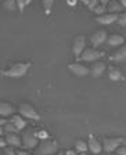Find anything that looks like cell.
I'll use <instances>...</instances> for the list:
<instances>
[{
	"label": "cell",
	"instance_id": "obj_1",
	"mask_svg": "<svg viewBox=\"0 0 126 155\" xmlns=\"http://www.w3.org/2000/svg\"><path fill=\"white\" fill-rule=\"evenodd\" d=\"M31 68V62H25V61H17L14 64H11L7 69L3 71V75L6 78H13V79H18L26 75V72Z\"/></svg>",
	"mask_w": 126,
	"mask_h": 155
},
{
	"label": "cell",
	"instance_id": "obj_2",
	"mask_svg": "<svg viewBox=\"0 0 126 155\" xmlns=\"http://www.w3.org/2000/svg\"><path fill=\"white\" fill-rule=\"evenodd\" d=\"M58 150H60V145H58L57 140H40L39 145L35 148V155H54L55 152H58Z\"/></svg>",
	"mask_w": 126,
	"mask_h": 155
},
{
	"label": "cell",
	"instance_id": "obj_3",
	"mask_svg": "<svg viewBox=\"0 0 126 155\" xmlns=\"http://www.w3.org/2000/svg\"><path fill=\"white\" fill-rule=\"evenodd\" d=\"M17 110H18V114H21V115H22L24 118H26V119H31V120H40L42 119V116L39 115L36 108L31 103L22 101V103L18 104Z\"/></svg>",
	"mask_w": 126,
	"mask_h": 155
},
{
	"label": "cell",
	"instance_id": "obj_4",
	"mask_svg": "<svg viewBox=\"0 0 126 155\" xmlns=\"http://www.w3.org/2000/svg\"><path fill=\"white\" fill-rule=\"evenodd\" d=\"M105 55V53L101 51V50H98V48L96 47H86L85 48V51L82 53V55L78 60L79 61H83V62H94V61H98V60H101V58Z\"/></svg>",
	"mask_w": 126,
	"mask_h": 155
},
{
	"label": "cell",
	"instance_id": "obj_5",
	"mask_svg": "<svg viewBox=\"0 0 126 155\" xmlns=\"http://www.w3.org/2000/svg\"><path fill=\"white\" fill-rule=\"evenodd\" d=\"M21 139H22V148L25 150H35L40 143V140L36 137V133L33 130L22 132L21 133Z\"/></svg>",
	"mask_w": 126,
	"mask_h": 155
},
{
	"label": "cell",
	"instance_id": "obj_6",
	"mask_svg": "<svg viewBox=\"0 0 126 155\" xmlns=\"http://www.w3.org/2000/svg\"><path fill=\"white\" fill-rule=\"evenodd\" d=\"M123 139H125V137H104L103 139L104 152H108V154L115 152V150L118 148L121 144H123Z\"/></svg>",
	"mask_w": 126,
	"mask_h": 155
},
{
	"label": "cell",
	"instance_id": "obj_7",
	"mask_svg": "<svg viewBox=\"0 0 126 155\" xmlns=\"http://www.w3.org/2000/svg\"><path fill=\"white\" fill-rule=\"evenodd\" d=\"M68 71L71 72L72 75H75V76H79V78L90 75V68L87 67V65L82 64L81 61H75V62L68 64Z\"/></svg>",
	"mask_w": 126,
	"mask_h": 155
},
{
	"label": "cell",
	"instance_id": "obj_8",
	"mask_svg": "<svg viewBox=\"0 0 126 155\" xmlns=\"http://www.w3.org/2000/svg\"><path fill=\"white\" fill-rule=\"evenodd\" d=\"M86 36L83 35H78L74 38L72 40V53L76 58H79L82 55V53L85 51V48H86Z\"/></svg>",
	"mask_w": 126,
	"mask_h": 155
},
{
	"label": "cell",
	"instance_id": "obj_9",
	"mask_svg": "<svg viewBox=\"0 0 126 155\" xmlns=\"http://www.w3.org/2000/svg\"><path fill=\"white\" fill-rule=\"evenodd\" d=\"M107 38H108V32L105 29L100 28V29H96L93 33L90 35V43H91V47H98L101 46L103 43H107Z\"/></svg>",
	"mask_w": 126,
	"mask_h": 155
},
{
	"label": "cell",
	"instance_id": "obj_10",
	"mask_svg": "<svg viewBox=\"0 0 126 155\" xmlns=\"http://www.w3.org/2000/svg\"><path fill=\"white\" fill-rule=\"evenodd\" d=\"M87 144H89V151H90L93 155H98L104 151L103 141H100L93 133H90L89 137H87Z\"/></svg>",
	"mask_w": 126,
	"mask_h": 155
},
{
	"label": "cell",
	"instance_id": "obj_11",
	"mask_svg": "<svg viewBox=\"0 0 126 155\" xmlns=\"http://www.w3.org/2000/svg\"><path fill=\"white\" fill-rule=\"evenodd\" d=\"M90 75L93 78H100L101 75L104 74V72L107 71V64L104 61H101V60H98V61H94L90 64Z\"/></svg>",
	"mask_w": 126,
	"mask_h": 155
},
{
	"label": "cell",
	"instance_id": "obj_12",
	"mask_svg": "<svg viewBox=\"0 0 126 155\" xmlns=\"http://www.w3.org/2000/svg\"><path fill=\"white\" fill-rule=\"evenodd\" d=\"M107 78H108L111 82L125 81V75L121 72V69H118V68L114 67V65H108V68H107Z\"/></svg>",
	"mask_w": 126,
	"mask_h": 155
},
{
	"label": "cell",
	"instance_id": "obj_13",
	"mask_svg": "<svg viewBox=\"0 0 126 155\" xmlns=\"http://www.w3.org/2000/svg\"><path fill=\"white\" fill-rule=\"evenodd\" d=\"M4 137H6V141L10 147H14L17 150L22 147V139L18 133H6Z\"/></svg>",
	"mask_w": 126,
	"mask_h": 155
},
{
	"label": "cell",
	"instance_id": "obj_14",
	"mask_svg": "<svg viewBox=\"0 0 126 155\" xmlns=\"http://www.w3.org/2000/svg\"><path fill=\"white\" fill-rule=\"evenodd\" d=\"M96 22H100L101 25H111V24L116 22L118 19V14L116 13H105L103 15H96Z\"/></svg>",
	"mask_w": 126,
	"mask_h": 155
},
{
	"label": "cell",
	"instance_id": "obj_15",
	"mask_svg": "<svg viewBox=\"0 0 126 155\" xmlns=\"http://www.w3.org/2000/svg\"><path fill=\"white\" fill-rule=\"evenodd\" d=\"M125 43H126L125 38L122 35H119V33H110L108 38H107V45L111 46V47H121Z\"/></svg>",
	"mask_w": 126,
	"mask_h": 155
},
{
	"label": "cell",
	"instance_id": "obj_16",
	"mask_svg": "<svg viewBox=\"0 0 126 155\" xmlns=\"http://www.w3.org/2000/svg\"><path fill=\"white\" fill-rule=\"evenodd\" d=\"M110 60L114 62H121V61H125L126 60V43L122 45L121 47H118L112 54L110 55Z\"/></svg>",
	"mask_w": 126,
	"mask_h": 155
},
{
	"label": "cell",
	"instance_id": "obj_17",
	"mask_svg": "<svg viewBox=\"0 0 126 155\" xmlns=\"http://www.w3.org/2000/svg\"><path fill=\"white\" fill-rule=\"evenodd\" d=\"M14 111H15V108L11 103H8V101H2L0 103V115L3 118H11L14 115Z\"/></svg>",
	"mask_w": 126,
	"mask_h": 155
},
{
	"label": "cell",
	"instance_id": "obj_18",
	"mask_svg": "<svg viewBox=\"0 0 126 155\" xmlns=\"http://www.w3.org/2000/svg\"><path fill=\"white\" fill-rule=\"evenodd\" d=\"M10 122H13L19 132L25 129L26 125H28V122H26V118H24L21 114H14V115L10 118Z\"/></svg>",
	"mask_w": 126,
	"mask_h": 155
},
{
	"label": "cell",
	"instance_id": "obj_19",
	"mask_svg": "<svg viewBox=\"0 0 126 155\" xmlns=\"http://www.w3.org/2000/svg\"><path fill=\"white\" fill-rule=\"evenodd\" d=\"M107 10H108V13L119 14L121 11H123V10H126V8L122 6V3H121L119 0H110L108 4H107Z\"/></svg>",
	"mask_w": 126,
	"mask_h": 155
},
{
	"label": "cell",
	"instance_id": "obj_20",
	"mask_svg": "<svg viewBox=\"0 0 126 155\" xmlns=\"http://www.w3.org/2000/svg\"><path fill=\"white\" fill-rule=\"evenodd\" d=\"M75 151L78 154H81V152H87L89 151V144H87V140L85 139H76L75 140Z\"/></svg>",
	"mask_w": 126,
	"mask_h": 155
},
{
	"label": "cell",
	"instance_id": "obj_21",
	"mask_svg": "<svg viewBox=\"0 0 126 155\" xmlns=\"http://www.w3.org/2000/svg\"><path fill=\"white\" fill-rule=\"evenodd\" d=\"M18 132L19 130L15 127V125H14L13 122H10V120L7 125H4L3 127H0V134L2 136H4L6 133H18Z\"/></svg>",
	"mask_w": 126,
	"mask_h": 155
},
{
	"label": "cell",
	"instance_id": "obj_22",
	"mask_svg": "<svg viewBox=\"0 0 126 155\" xmlns=\"http://www.w3.org/2000/svg\"><path fill=\"white\" fill-rule=\"evenodd\" d=\"M2 4H3V8L7 10V11H17L18 7H17V0H2Z\"/></svg>",
	"mask_w": 126,
	"mask_h": 155
},
{
	"label": "cell",
	"instance_id": "obj_23",
	"mask_svg": "<svg viewBox=\"0 0 126 155\" xmlns=\"http://www.w3.org/2000/svg\"><path fill=\"white\" fill-rule=\"evenodd\" d=\"M54 2L55 0H42V4H43V8H45V14L48 15L51 13V8L54 6Z\"/></svg>",
	"mask_w": 126,
	"mask_h": 155
},
{
	"label": "cell",
	"instance_id": "obj_24",
	"mask_svg": "<svg viewBox=\"0 0 126 155\" xmlns=\"http://www.w3.org/2000/svg\"><path fill=\"white\" fill-rule=\"evenodd\" d=\"M35 133H36V137H38L39 140L50 139V133H48L46 129H38V130H35Z\"/></svg>",
	"mask_w": 126,
	"mask_h": 155
},
{
	"label": "cell",
	"instance_id": "obj_25",
	"mask_svg": "<svg viewBox=\"0 0 126 155\" xmlns=\"http://www.w3.org/2000/svg\"><path fill=\"white\" fill-rule=\"evenodd\" d=\"M116 24H118L119 26H122V28H125L126 26V10H123V11H121V13L118 14Z\"/></svg>",
	"mask_w": 126,
	"mask_h": 155
},
{
	"label": "cell",
	"instance_id": "obj_26",
	"mask_svg": "<svg viewBox=\"0 0 126 155\" xmlns=\"http://www.w3.org/2000/svg\"><path fill=\"white\" fill-rule=\"evenodd\" d=\"M93 13L96 14V15H103V14H105V13H108V10H107V6L105 4H98V6L96 7V8L93 10Z\"/></svg>",
	"mask_w": 126,
	"mask_h": 155
},
{
	"label": "cell",
	"instance_id": "obj_27",
	"mask_svg": "<svg viewBox=\"0 0 126 155\" xmlns=\"http://www.w3.org/2000/svg\"><path fill=\"white\" fill-rule=\"evenodd\" d=\"M115 155H126V145L125 144H121L118 148L115 150V152H114Z\"/></svg>",
	"mask_w": 126,
	"mask_h": 155
},
{
	"label": "cell",
	"instance_id": "obj_28",
	"mask_svg": "<svg viewBox=\"0 0 126 155\" xmlns=\"http://www.w3.org/2000/svg\"><path fill=\"white\" fill-rule=\"evenodd\" d=\"M98 4H100V0H90V3L87 4L86 7H87L89 10H90V11H93V10L96 8V7L98 6Z\"/></svg>",
	"mask_w": 126,
	"mask_h": 155
},
{
	"label": "cell",
	"instance_id": "obj_29",
	"mask_svg": "<svg viewBox=\"0 0 126 155\" xmlns=\"http://www.w3.org/2000/svg\"><path fill=\"white\" fill-rule=\"evenodd\" d=\"M17 7H18V11H19V13H22L24 10H25V7H26L25 0H17Z\"/></svg>",
	"mask_w": 126,
	"mask_h": 155
},
{
	"label": "cell",
	"instance_id": "obj_30",
	"mask_svg": "<svg viewBox=\"0 0 126 155\" xmlns=\"http://www.w3.org/2000/svg\"><path fill=\"white\" fill-rule=\"evenodd\" d=\"M7 141H6V137H4V136H2V139H0V147H2V150H4L7 147Z\"/></svg>",
	"mask_w": 126,
	"mask_h": 155
},
{
	"label": "cell",
	"instance_id": "obj_31",
	"mask_svg": "<svg viewBox=\"0 0 126 155\" xmlns=\"http://www.w3.org/2000/svg\"><path fill=\"white\" fill-rule=\"evenodd\" d=\"M17 155H32V154H29L28 152V150H21V148H18L17 150Z\"/></svg>",
	"mask_w": 126,
	"mask_h": 155
},
{
	"label": "cell",
	"instance_id": "obj_32",
	"mask_svg": "<svg viewBox=\"0 0 126 155\" xmlns=\"http://www.w3.org/2000/svg\"><path fill=\"white\" fill-rule=\"evenodd\" d=\"M65 155H78V152L75 151V148H68V150H65Z\"/></svg>",
	"mask_w": 126,
	"mask_h": 155
},
{
	"label": "cell",
	"instance_id": "obj_33",
	"mask_svg": "<svg viewBox=\"0 0 126 155\" xmlns=\"http://www.w3.org/2000/svg\"><path fill=\"white\" fill-rule=\"evenodd\" d=\"M78 3H79V0H67V4L69 7H75Z\"/></svg>",
	"mask_w": 126,
	"mask_h": 155
},
{
	"label": "cell",
	"instance_id": "obj_34",
	"mask_svg": "<svg viewBox=\"0 0 126 155\" xmlns=\"http://www.w3.org/2000/svg\"><path fill=\"white\" fill-rule=\"evenodd\" d=\"M8 120H10V118H3V116H2V119H0V127H3L4 125H7Z\"/></svg>",
	"mask_w": 126,
	"mask_h": 155
},
{
	"label": "cell",
	"instance_id": "obj_35",
	"mask_svg": "<svg viewBox=\"0 0 126 155\" xmlns=\"http://www.w3.org/2000/svg\"><path fill=\"white\" fill-rule=\"evenodd\" d=\"M79 2H81L82 4H85V6H87V4L90 3V0H79Z\"/></svg>",
	"mask_w": 126,
	"mask_h": 155
},
{
	"label": "cell",
	"instance_id": "obj_36",
	"mask_svg": "<svg viewBox=\"0 0 126 155\" xmlns=\"http://www.w3.org/2000/svg\"><path fill=\"white\" fill-rule=\"evenodd\" d=\"M108 2H110V0H100V3L101 4H105V6L108 4Z\"/></svg>",
	"mask_w": 126,
	"mask_h": 155
},
{
	"label": "cell",
	"instance_id": "obj_37",
	"mask_svg": "<svg viewBox=\"0 0 126 155\" xmlns=\"http://www.w3.org/2000/svg\"><path fill=\"white\" fill-rule=\"evenodd\" d=\"M119 2H121V3H122V6L126 8V0H119Z\"/></svg>",
	"mask_w": 126,
	"mask_h": 155
},
{
	"label": "cell",
	"instance_id": "obj_38",
	"mask_svg": "<svg viewBox=\"0 0 126 155\" xmlns=\"http://www.w3.org/2000/svg\"><path fill=\"white\" fill-rule=\"evenodd\" d=\"M32 2H33V0H25V4H26V6H29V4L32 3Z\"/></svg>",
	"mask_w": 126,
	"mask_h": 155
},
{
	"label": "cell",
	"instance_id": "obj_39",
	"mask_svg": "<svg viewBox=\"0 0 126 155\" xmlns=\"http://www.w3.org/2000/svg\"><path fill=\"white\" fill-rule=\"evenodd\" d=\"M54 155H65V152H61V151H58V152H55Z\"/></svg>",
	"mask_w": 126,
	"mask_h": 155
},
{
	"label": "cell",
	"instance_id": "obj_40",
	"mask_svg": "<svg viewBox=\"0 0 126 155\" xmlns=\"http://www.w3.org/2000/svg\"><path fill=\"white\" fill-rule=\"evenodd\" d=\"M98 155H110V154H108V152H104V151H103L101 154H98Z\"/></svg>",
	"mask_w": 126,
	"mask_h": 155
},
{
	"label": "cell",
	"instance_id": "obj_41",
	"mask_svg": "<svg viewBox=\"0 0 126 155\" xmlns=\"http://www.w3.org/2000/svg\"><path fill=\"white\" fill-rule=\"evenodd\" d=\"M78 155H87V152H81V154H78Z\"/></svg>",
	"mask_w": 126,
	"mask_h": 155
},
{
	"label": "cell",
	"instance_id": "obj_42",
	"mask_svg": "<svg viewBox=\"0 0 126 155\" xmlns=\"http://www.w3.org/2000/svg\"><path fill=\"white\" fill-rule=\"evenodd\" d=\"M123 144L126 145V137H125V139H123Z\"/></svg>",
	"mask_w": 126,
	"mask_h": 155
},
{
	"label": "cell",
	"instance_id": "obj_43",
	"mask_svg": "<svg viewBox=\"0 0 126 155\" xmlns=\"http://www.w3.org/2000/svg\"><path fill=\"white\" fill-rule=\"evenodd\" d=\"M2 155H6V154H4V152H3V154H2Z\"/></svg>",
	"mask_w": 126,
	"mask_h": 155
},
{
	"label": "cell",
	"instance_id": "obj_44",
	"mask_svg": "<svg viewBox=\"0 0 126 155\" xmlns=\"http://www.w3.org/2000/svg\"><path fill=\"white\" fill-rule=\"evenodd\" d=\"M114 155H115V154H114Z\"/></svg>",
	"mask_w": 126,
	"mask_h": 155
}]
</instances>
